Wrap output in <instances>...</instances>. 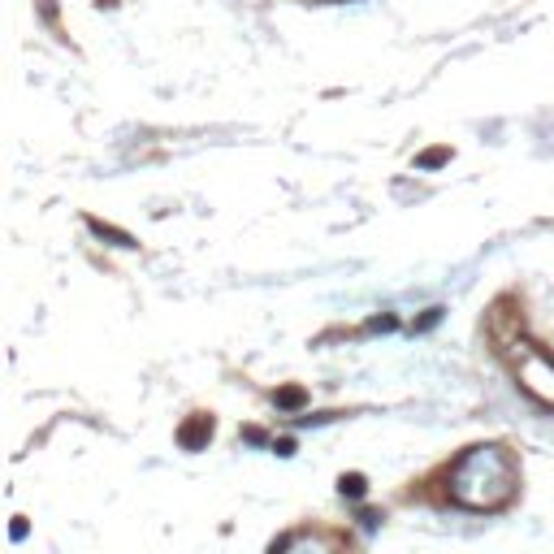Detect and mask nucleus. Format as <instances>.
<instances>
[{
  "label": "nucleus",
  "instance_id": "nucleus-1",
  "mask_svg": "<svg viewBox=\"0 0 554 554\" xmlns=\"http://www.w3.org/2000/svg\"><path fill=\"white\" fill-rule=\"evenodd\" d=\"M451 498L468 511H498L516 498V464L503 446H476L451 472Z\"/></svg>",
  "mask_w": 554,
  "mask_h": 554
},
{
  "label": "nucleus",
  "instance_id": "nucleus-2",
  "mask_svg": "<svg viewBox=\"0 0 554 554\" xmlns=\"http://www.w3.org/2000/svg\"><path fill=\"white\" fill-rule=\"evenodd\" d=\"M178 437H182V446H187V451H195V446H199V441H208V437H212V424H208V416H199V420H191V424H187V429H182Z\"/></svg>",
  "mask_w": 554,
  "mask_h": 554
},
{
  "label": "nucleus",
  "instance_id": "nucleus-3",
  "mask_svg": "<svg viewBox=\"0 0 554 554\" xmlns=\"http://www.w3.org/2000/svg\"><path fill=\"white\" fill-rule=\"evenodd\" d=\"M343 493L347 498H364V476H343Z\"/></svg>",
  "mask_w": 554,
  "mask_h": 554
},
{
  "label": "nucleus",
  "instance_id": "nucleus-4",
  "mask_svg": "<svg viewBox=\"0 0 554 554\" xmlns=\"http://www.w3.org/2000/svg\"><path fill=\"white\" fill-rule=\"evenodd\" d=\"M277 403H282V407H299L303 394H299V390H282V394H277Z\"/></svg>",
  "mask_w": 554,
  "mask_h": 554
}]
</instances>
